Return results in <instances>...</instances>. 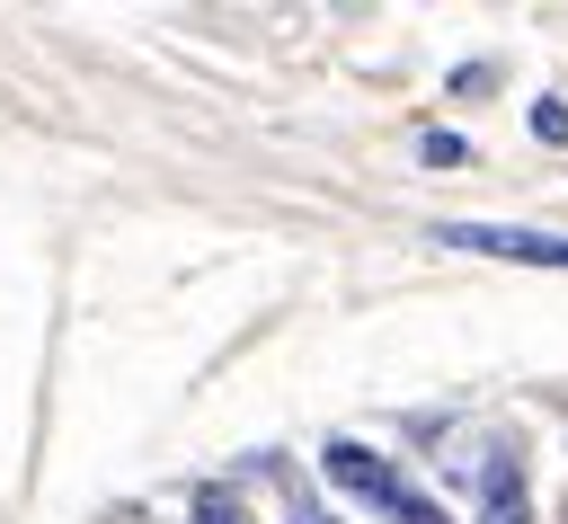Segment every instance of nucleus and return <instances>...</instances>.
I'll use <instances>...</instances> for the list:
<instances>
[{"instance_id":"f257e3e1","label":"nucleus","mask_w":568,"mask_h":524,"mask_svg":"<svg viewBox=\"0 0 568 524\" xmlns=\"http://www.w3.org/2000/svg\"><path fill=\"white\" fill-rule=\"evenodd\" d=\"M320 480L346 488L355 506H373L382 524H453V515H444L390 453H373V444H355V435H328V444H320Z\"/></svg>"},{"instance_id":"f03ea898","label":"nucleus","mask_w":568,"mask_h":524,"mask_svg":"<svg viewBox=\"0 0 568 524\" xmlns=\"http://www.w3.org/2000/svg\"><path fill=\"white\" fill-rule=\"evenodd\" d=\"M435 249H470L506 266H568V231H524V222H435Z\"/></svg>"},{"instance_id":"7ed1b4c3","label":"nucleus","mask_w":568,"mask_h":524,"mask_svg":"<svg viewBox=\"0 0 568 524\" xmlns=\"http://www.w3.org/2000/svg\"><path fill=\"white\" fill-rule=\"evenodd\" d=\"M470 524H532V488H524V462L515 453H488L479 462V515Z\"/></svg>"},{"instance_id":"20e7f679","label":"nucleus","mask_w":568,"mask_h":524,"mask_svg":"<svg viewBox=\"0 0 568 524\" xmlns=\"http://www.w3.org/2000/svg\"><path fill=\"white\" fill-rule=\"evenodd\" d=\"M186 524H257V515H248V497H240V488H222V480H204V488L186 497Z\"/></svg>"},{"instance_id":"39448f33","label":"nucleus","mask_w":568,"mask_h":524,"mask_svg":"<svg viewBox=\"0 0 568 524\" xmlns=\"http://www.w3.org/2000/svg\"><path fill=\"white\" fill-rule=\"evenodd\" d=\"M417 160H426V169H462L470 142H462V133H417Z\"/></svg>"},{"instance_id":"423d86ee","label":"nucleus","mask_w":568,"mask_h":524,"mask_svg":"<svg viewBox=\"0 0 568 524\" xmlns=\"http://www.w3.org/2000/svg\"><path fill=\"white\" fill-rule=\"evenodd\" d=\"M532 133H541V142H568V107L541 98V107H532Z\"/></svg>"},{"instance_id":"0eeeda50","label":"nucleus","mask_w":568,"mask_h":524,"mask_svg":"<svg viewBox=\"0 0 568 524\" xmlns=\"http://www.w3.org/2000/svg\"><path fill=\"white\" fill-rule=\"evenodd\" d=\"M293 524H337V515H320L311 497H293Z\"/></svg>"}]
</instances>
